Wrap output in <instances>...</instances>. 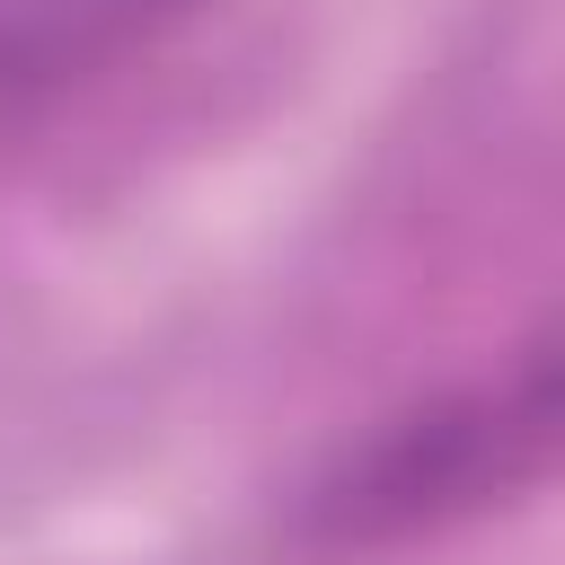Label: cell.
<instances>
[{"instance_id":"6da1fadb","label":"cell","mask_w":565,"mask_h":565,"mask_svg":"<svg viewBox=\"0 0 565 565\" xmlns=\"http://www.w3.org/2000/svg\"><path fill=\"white\" fill-rule=\"evenodd\" d=\"M556 353L547 335L477 388H441L406 415H388L380 433H362L309 494H300V530L318 547H397L424 530H450L503 494H521L547 450H556Z\"/></svg>"},{"instance_id":"7a4b0ae2","label":"cell","mask_w":565,"mask_h":565,"mask_svg":"<svg viewBox=\"0 0 565 565\" xmlns=\"http://www.w3.org/2000/svg\"><path fill=\"white\" fill-rule=\"evenodd\" d=\"M185 9L194 0H0V124L88 88Z\"/></svg>"}]
</instances>
